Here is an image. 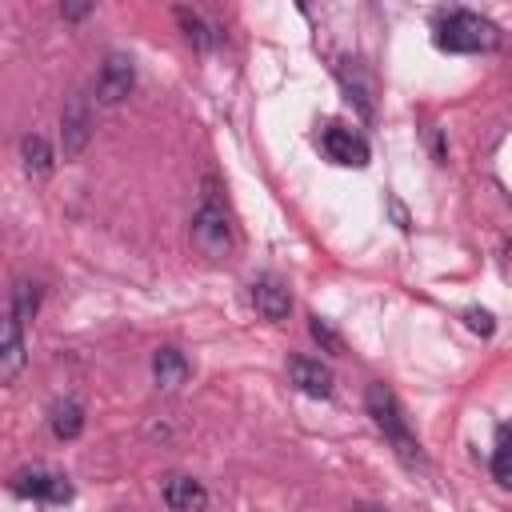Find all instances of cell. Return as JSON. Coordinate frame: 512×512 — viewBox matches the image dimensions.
Listing matches in <instances>:
<instances>
[{"mask_svg": "<svg viewBox=\"0 0 512 512\" xmlns=\"http://www.w3.org/2000/svg\"><path fill=\"white\" fill-rule=\"evenodd\" d=\"M364 404H368V416L376 420V428L392 440L396 456H400L404 464H420L424 456H420V444H416V436H412V428H408V420H404V408H400L396 392H392L388 384H368Z\"/></svg>", "mask_w": 512, "mask_h": 512, "instance_id": "6da1fadb", "label": "cell"}, {"mask_svg": "<svg viewBox=\"0 0 512 512\" xmlns=\"http://www.w3.org/2000/svg\"><path fill=\"white\" fill-rule=\"evenodd\" d=\"M436 44L444 52H492L500 44V28L468 8H452L436 24Z\"/></svg>", "mask_w": 512, "mask_h": 512, "instance_id": "7a4b0ae2", "label": "cell"}, {"mask_svg": "<svg viewBox=\"0 0 512 512\" xmlns=\"http://www.w3.org/2000/svg\"><path fill=\"white\" fill-rule=\"evenodd\" d=\"M192 244L208 256V260H220L232 252V224L224 216V208L216 200H204L192 216Z\"/></svg>", "mask_w": 512, "mask_h": 512, "instance_id": "3957f363", "label": "cell"}, {"mask_svg": "<svg viewBox=\"0 0 512 512\" xmlns=\"http://www.w3.org/2000/svg\"><path fill=\"white\" fill-rule=\"evenodd\" d=\"M8 488L24 500H48V504H64L72 500V484L60 476V472H48V468H20Z\"/></svg>", "mask_w": 512, "mask_h": 512, "instance_id": "277c9868", "label": "cell"}, {"mask_svg": "<svg viewBox=\"0 0 512 512\" xmlns=\"http://www.w3.org/2000/svg\"><path fill=\"white\" fill-rule=\"evenodd\" d=\"M92 140V104L84 92H72L64 112H60V144H64V156H80Z\"/></svg>", "mask_w": 512, "mask_h": 512, "instance_id": "5b68a950", "label": "cell"}, {"mask_svg": "<svg viewBox=\"0 0 512 512\" xmlns=\"http://www.w3.org/2000/svg\"><path fill=\"white\" fill-rule=\"evenodd\" d=\"M136 84V68L124 52H108L104 64H100V76H96V96L100 104H120Z\"/></svg>", "mask_w": 512, "mask_h": 512, "instance_id": "8992f818", "label": "cell"}, {"mask_svg": "<svg viewBox=\"0 0 512 512\" xmlns=\"http://www.w3.org/2000/svg\"><path fill=\"white\" fill-rule=\"evenodd\" d=\"M320 144H324L328 160H336V164H344V168H364V164H368V144H364V136L352 132V128H344V124H328V128L320 132Z\"/></svg>", "mask_w": 512, "mask_h": 512, "instance_id": "52a82bcc", "label": "cell"}, {"mask_svg": "<svg viewBox=\"0 0 512 512\" xmlns=\"http://www.w3.org/2000/svg\"><path fill=\"white\" fill-rule=\"evenodd\" d=\"M24 360H28L24 324L4 312V316H0V384H12V380L24 372Z\"/></svg>", "mask_w": 512, "mask_h": 512, "instance_id": "ba28073f", "label": "cell"}, {"mask_svg": "<svg viewBox=\"0 0 512 512\" xmlns=\"http://www.w3.org/2000/svg\"><path fill=\"white\" fill-rule=\"evenodd\" d=\"M160 496H164V504H168L172 512H204V508H208V488H204L200 480L184 476V472L164 476Z\"/></svg>", "mask_w": 512, "mask_h": 512, "instance_id": "9c48e42d", "label": "cell"}, {"mask_svg": "<svg viewBox=\"0 0 512 512\" xmlns=\"http://www.w3.org/2000/svg\"><path fill=\"white\" fill-rule=\"evenodd\" d=\"M288 380L304 396H316V400L332 396V368L320 364V360H312V356H288Z\"/></svg>", "mask_w": 512, "mask_h": 512, "instance_id": "30bf717a", "label": "cell"}, {"mask_svg": "<svg viewBox=\"0 0 512 512\" xmlns=\"http://www.w3.org/2000/svg\"><path fill=\"white\" fill-rule=\"evenodd\" d=\"M252 304H256V312H260L264 320H284L288 308H292L288 284L276 280V276H260V280L252 284Z\"/></svg>", "mask_w": 512, "mask_h": 512, "instance_id": "8fae6325", "label": "cell"}, {"mask_svg": "<svg viewBox=\"0 0 512 512\" xmlns=\"http://www.w3.org/2000/svg\"><path fill=\"white\" fill-rule=\"evenodd\" d=\"M188 372H192V364H188V356H184L180 348L164 344V348L152 352V376H156V384H160L164 392L180 388V384L188 380Z\"/></svg>", "mask_w": 512, "mask_h": 512, "instance_id": "7c38bea8", "label": "cell"}, {"mask_svg": "<svg viewBox=\"0 0 512 512\" xmlns=\"http://www.w3.org/2000/svg\"><path fill=\"white\" fill-rule=\"evenodd\" d=\"M172 16H176V24H180L184 40H188L196 52H208V48L216 44V32H212V24H208L200 12H192V8H176Z\"/></svg>", "mask_w": 512, "mask_h": 512, "instance_id": "4fadbf2b", "label": "cell"}, {"mask_svg": "<svg viewBox=\"0 0 512 512\" xmlns=\"http://www.w3.org/2000/svg\"><path fill=\"white\" fill-rule=\"evenodd\" d=\"M48 424H52V436H56V440H76V436L84 432V408H80L76 400H60V404L52 408Z\"/></svg>", "mask_w": 512, "mask_h": 512, "instance_id": "5bb4252c", "label": "cell"}, {"mask_svg": "<svg viewBox=\"0 0 512 512\" xmlns=\"http://www.w3.org/2000/svg\"><path fill=\"white\" fill-rule=\"evenodd\" d=\"M336 76H340L348 100H356V108H360L364 116H372V92H368V80H364L360 64H356V60H344V64L336 68Z\"/></svg>", "mask_w": 512, "mask_h": 512, "instance_id": "9a60e30c", "label": "cell"}, {"mask_svg": "<svg viewBox=\"0 0 512 512\" xmlns=\"http://www.w3.org/2000/svg\"><path fill=\"white\" fill-rule=\"evenodd\" d=\"M20 160H24V172L28 176L44 180L52 172V148H48V140L44 136H24L20 140Z\"/></svg>", "mask_w": 512, "mask_h": 512, "instance_id": "2e32d148", "label": "cell"}, {"mask_svg": "<svg viewBox=\"0 0 512 512\" xmlns=\"http://www.w3.org/2000/svg\"><path fill=\"white\" fill-rule=\"evenodd\" d=\"M36 308H40V284L20 280V284L12 288V308H8V316L20 320V324H28V320L36 316Z\"/></svg>", "mask_w": 512, "mask_h": 512, "instance_id": "e0dca14e", "label": "cell"}, {"mask_svg": "<svg viewBox=\"0 0 512 512\" xmlns=\"http://www.w3.org/2000/svg\"><path fill=\"white\" fill-rule=\"evenodd\" d=\"M492 476L496 484L512 480V448H508V428H496V448H492Z\"/></svg>", "mask_w": 512, "mask_h": 512, "instance_id": "ac0fdd59", "label": "cell"}, {"mask_svg": "<svg viewBox=\"0 0 512 512\" xmlns=\"http://www.w3.org/2000/svg\"><path fill=\"white\" fill-rule=\"evenodd\" d=\"M464 324H468L472 332H480V336H492V332H496V324H492V316H488L484 308H468V312H464Z\"/></svg>", "mask_w": 512, "mask_h": 512, "instance_id": "d6986e66", "label": "cell"}, {"mask_svg": "<svg viewBox=\"0 0 512 512\" xmlns=\"http://www.w3.org/2000/svg\"><path fill=\"white\" fill-rule=\"evenodd\" d=\"M308 328H312V336H316V340H320L328 352H340V340H336V332H332V328H328L320 316H312V324H308Z\"/></svg>", "mask_w": 512, "mask_h": 512, "instance_id": "ffe728a7", "label": "cell"}, {"mask_svg": "<svg viewBox=\"0 0 512 512\" xmlns=\"http://www.w3.org/2000/svg\"><path fill=\"white\" fill-rule=\"evenodd\" d=\"M88 12H92V4H64V8H60L64 20H80V16H88Z\"/></svg>", "mask_w": 512, "mask_h": 512, "instance_id": "44dd1931", "label": "cell"}, {"mask_svg": "<svg viewBox=\"0 0 512 512\" xmlns=\"http://www.w3.org/2000/svg\"><path fill=\"white\" fill-rule=\"evenodd\" d=\"M352 512H380V508H376V504H356Z\"/></svg>", "mask_w": 512, "mask_h": 512, "instance_id": "7402d4cb", "label": "cell"}]
</instances>
